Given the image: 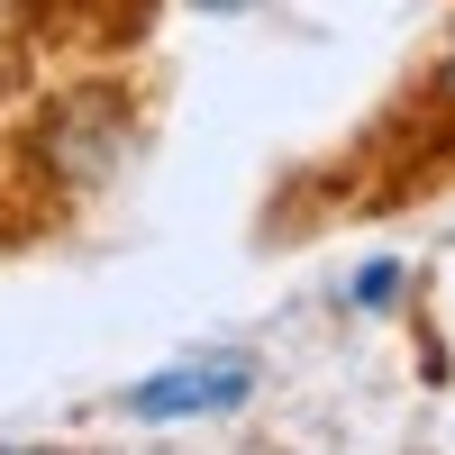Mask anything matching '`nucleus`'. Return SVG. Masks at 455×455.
<instances>
[{"label": "nucleus", "mask_w": 455, "mask_h": 455, "mask_svg": "<svg viewBox=\"0 0 455 455\" xmlns=\"http://www.w3.org/2000/svg\"><path fill=\"white\" fill-rule=\"evenodd\" d=\"M437 92H446V100H455V46H446V64H437Z\"/></svg>", "instance_id": "nucleus-3"}, {"label": "nucleus", "mask_w": 455, "mask_h": 455, "mask_svg": "<svg viewBox=\"0 0 455 455\" xmlns=\"http://www.w3.org/2000/svg\"><path fill=\"white\" fill-rule=\"evenodd\" d=\"M246 392H255V364H246V355H182V364L156 373V383L128 392V419H146V428H164V419H210V410H237Z\"/></svg>", "instance_id": "nucleus-1"}, {"label": "nucleus", "mask_w": 455, "mask_h": 455, "mask_svg": "<svg viewBox=\"0 0 455 455\" xmlns=\"http://www.w3.org/2000/svg\"><path fill=\"white\" fill-rule=\"evenodd\" d=\"M392 291H401V264H392V255H373L364 274H355V300H364V310H392Z\"/></svg>", "instance_id": "nucleus-2"}]
</instances>
